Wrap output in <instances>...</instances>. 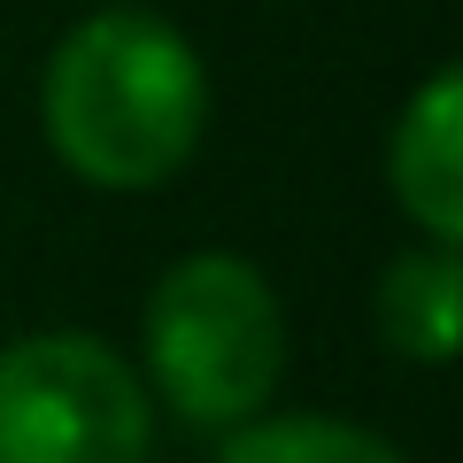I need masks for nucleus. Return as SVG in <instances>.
<instances>
[{
	"label": "nucleus",
	"instance_id": "nucleus-1",
	"mask_svg": "<svg viewBox=\"0 0 463 463\" xmlns=\"http://www.w3.org/2000/svg\"><path fill=\"white\" fill-rule=\"evenodd\" d=\"M39 109L70 178L100 194H155L209 132V70L178 24L147 8H100L47 54Z\"/></svg>",
	"mask_w": 463,
	"mask_h": 463
},
{
	"label": "nucleus",
	"instance_id": "nucleus-6",
	"mask_svg": "<svg viewBox=\"0 0 463 463\" xmlns=\"http://www.w3.org/2000/svg\"><path fill=\"white\" fill-rule=\"evenodd\" d=\"M216 463H402V448L347 417H248L224 432Z\"/></svg>",
	"mask_w": 463,
	"mask_h": 463
},
{
	"label": "nucleus",
	"instance_id": "nucleus-2",
	"mask_svg": "<svg viewBox=\"0 0 463 463\" xmlns=\"http://www.w3.org/2000/svg\"><path fill=\"white\" fill-rule=\"evenodd\" d=\"M147 379L194 432H232L270 410L286 371V309L248 255L201 248L147 294Z\"/></svg>",
	"mask_w": 463,
	"mask_h": 463
},
{
	"label": "nucleus",
	"instance_id": "nucleus-5",
	"mask_svg": "<svg viewBox=\"0 0 463 463\" xmlns=\"http://www.w3.org/2000/svg\"><path fill=\"white\" fill-rule=\"evenodd\" d=\"M456 317H463V270H456V248H417V255H394L379 279V332L394 355L440 371L456 355Z\"/></svg>",
	"mask_w": 463,
	"mask_h": 463
},
{
	"label": "nucleus",
	"instance_id": "nucleus-4",
	"mask_svg": "<svg viewBox=\"0 0 463 463\" xmlns=\"http://www.w3.org/2000/svg\"><path fill=\"white\" fill-rule=\"evenodd\" d=\"M386 185L432 248L463 240V70H432L386 139Z\"/></svg>",
	"mask_w": 463,
	"mask_h": 463
},
{
	"label": "nucleus",
	"instance_id": "nucleus-3",
	"mask_svg": "<svg viewBox=\"0 0 463 463\" xmlns=\"http://www.w3.org/2000/svg\"><path fill=\"white\" fill-rule=\"evenodd\" d=\"M155 402L109 340L32 332L0 347V463H147Z\"/></svg>",
	"mask_w": 463,
	"mask_h": 463
}]
</instances>
